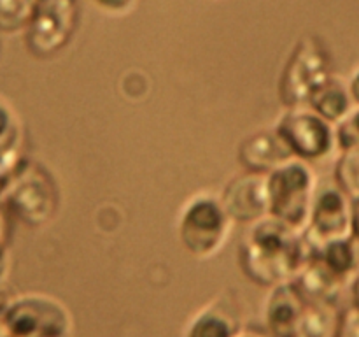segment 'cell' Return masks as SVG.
Wrapping results in <instances>:
<instances>
[{
	"label": "cell",
	"mask_w": 359,
	"mask_h": 337,
	"mask_svg": "<svg viewBox=\"0 0 359 337\" xmlns=\"http://www.w3.org/2000/svg\"><path fill=\"white\" fill-rule=\"evenodd\" d=\"M311 249L304 232L273 216L249 225L242 235L238 263L245 276L263 286L293 281L309 260Z\"/></svg>",
	"instance_id": "obj_1"
},
{
	"label": "cell",
	"mask_w": 359,
	"mask_h": 337,
	"mask_svg": "<svg viewBox=\"0 0 359 337\" xmlns=\"http://www.w3.org/2000/svg\"><path fill=\"white\" fill-rule=\"evenodd\" d=\"M318 174L309 161L291 158L266 174L270 216L305 232L318 190Z\"/></svg>",
	"instance_id": "obj_2"
},
{
	"label": "cell",
	"mask_w": 359,
	"mask_h": 337,
	"mask_svg": "<svg viewBox=\"0 0 359 337\" xmlns=\"http://www.w3.org/2000/svg\"><path fill=\"white\" fill-rule=\"evenodd\" d=\"M233 221L219 195L200 192L189 197L177 216V237L182 248L200 260L217 255L230 237Z\"/></svg>",
	"instance_id": "obj_3"
},
{
	"label": "cell",
	"mask_w": 359,
	"mask_h": 337,
	"mask_svg": "<svg viewBox=\"0 0 359 337\" xmlns=\"http://www.w3.org/2000/svg\"><path fill=\"white\" fill-rule=\"evenodd\" d=\"M332 60L323 41L309 34L291 51L279 79V97L286 109L305 107L318 88L332 76Z\"/></svg>",
	"instance_id": "obj_4"
},
{
	"label": "cell",
	"mask_w": 359,
	"mask_h": 337,
	"mask_svg": "<svg viewBox=\"0 0 359 337\" xmlns=\"http://www.w3.org/2000/svg\"><path fill=\"white\" fill-rule=\"evenodd\" d=\"M293 158L305 161H321L339 154L335 125L312 107H291L280 114L273 126Z\"/></svg>",
	"instance_id": "obj_5"
},
{
	"label": "cell",
	"mask_w": 359,
	"mask_h": 337,
	"mask_svg": "<svg viewBox=\"0 0 359 337\" xmlns=\"http://www.w3.org/2000/svg\"><path fill=\"white\" fill-rule=\"evenodd\" d=\"M13 336L23 337H70L72 315L55 297L27 295L18 298L7 312Z\"/></svg>",
	"instance_id": "obj_6"
},
{
	"label": "cell",
	"mask_w": 359,
	"mask_h": 337,
	"mask_svg": "<svg viewBox=\"0 0 359 337\" xmlns=\"http://www.w3.org/2000/svg\"><path fill=\"white\" fill-rule=\"evenodd\" d=\"M353 199L335 181L319 183L304 235L309 249L351 235Z\"/></svg>",
	"instance_id": "obj_7"
},
{
	"label": "cell",
	"mask_w": 359,
	"mask_h": 337,
	"mask_svg": "<svg viewBox=\"0 0 359 337\" xmlns=\"http://www.w3.org/2000/svg\"><path fill=\"white\" fill-rule=\"evenodd\" d=\"M77 27L76 0H39L28 25V46L39 56L60 51Z\"/></svg>",
	"instance_id": "obj_8"
},
{
	"label": "cell",
	"mask_w": 359,
	"mask_h": 337,
	"mask_svg": "<svg viewBox=\"0 0 359 337\" xmlns=\"http://www.w3.org/2000/svg\"><path fill=\"white\" fill-rule=\"evenodd\" d=\"M228 216L233 223L252 225L269 216V190L266 174L244 172L228 181L219 195Z\"/></svg>",
	"instance_id": "obj_9"
},
{
	"label": "cell",
	"mask_w": 359,
	"mask_h": 337,
	"mask_svg": "<svg viewBox=\"0 0 359 337\" xmlns=\"http://www.w3.org/2000/svg\"><path fill=\"white\" fill-rule=\"evenodd\" d=\"M13 206L18 216L30 225H42L55 214L58 193L53 179L44 171H28L13 192Z\"/></svg>",
	"instance_id": "obj_10"
},
{
	"label": "cell",
	"mask_w": 359,
	"mask_h": 337,
	"mask_svg": "<svg viewBox=\"0 0 359 337\" xmlns=\"http://www.w3.org/2000/svg\"><path fill=\"white\" fill-rule=\"evenodd\" d=\"M307 298L294 281L272 286L265 300V326L272 337H293Z\"/></svg>",
	"instance_id": "obj_11"
},
{
	"label": "cell",
	"mask_w": 359,
	"mask_h": 337,
	"mask_svg": "<svg viewBox=\"0 0 359 337\" xmlns=\"http://www.w3.org/2000/svg\"><path fill=\"white\" fill-rule=\"evenodd\" d=\"M291 158L293 154L273 128L258 130L238 146V161L251 172L269 174Z\"/></svg>",
	"instance_id": "obj_12"
},
{
	"label": "cell",
	"mask_w": 359,
	"mask_h": 337,
	"mask_svg": "<svg viewBox=\"0 0 359 337\" xmlns=\"http://www.w3.org/2000/svg\"><path fill=\"white\" fill-rule=\"evenodd\" d=\"M242 326L223 300H214L189 319L184 337H237Z\"/></svg>",
	"instance_id": "obj_13"
},
{
	"label": "cell",
	"mask_w": 359,
	"mask_h": 337,
	"mask_svg": "<svg viewBox=\"0 0 359 337\" xmlns=\"http://www.w3.org/2000/svg\"><path fill=\"white\" fill-rule=\"evenodd\" d=\"M309 107L314 109L318 114H321L323 118L328 119L333 125H339V123L356 107V104H354L353 95H351L347 79L332 74V76L318 88L314 97L311 98Z\"/></svg>",
	"instance_id": "obj_14"
},
{
	"label": "cell",
	"mask_w": 359,
	"mask_h": 337,
	"mask_svg": "<svg viewBox=\"0 0 359 337\" xmlns=\"http://www.w3.org/2000/svg\"><path fill=\"white\" fill-rule=\"evenodd\" d=\"M311 253L319 256L344 283L351 286L359 272V242L353 235L326 242V244L311 249Z\"/></svg>",
	"instance_id": "obj_15"
},
{
	"label": "cell",
	"mask_w": 359,
	"mask_h": 337,
	"mask_svg": "<svg viewBox=\"0 0 359 337\" xmlns=\"http://www.w3.org/2000/svg\"><path fill=\"white\" fill-rule=\"evenodd\" d=\"M340 312L335 302H307L293 337H337Z\"/></svg>",
	"instance_id": "obj_16"
},
{
	"label": "cell",
	"mask_w": 359,
	"mask_h": 337,
	"mask_svg": "<svg viewBox=\"0 0 359 337\" xmlns=\"http://www.w3.org/2000/svg\"><path fill=\"white\" fill-rule=\"evenodd\" d=\"M333 181L351 197H359V150L340 151L335 161Z\"/></svg>",
	"instance_id": "obj_17"
},
{
	"label": "cell",
	"mask_w": 359,
	"mask_h": 337,
	"mask_svg": "<svg viewBox=\"0 0 359 337\" xmlns=\"http://www.w3.org/2000/svg\"><path fill=\"white\" fill-rule=\"evenodd\" d=\"M39 0H0V28L7 32L28 27Z\"/></svg>",
	"instance_id": "obj_18"
},
{
	"label": "cell",
	"mask_w": 359,
	"mask_h": 337,
	"mask_svg": "<svg viewBox=\"0 0 359 337\" xmlns=\"http://www.w3.org/2000/svg\"><path fill=\"white\" fill-rule=\"evenodd\" d=\"M335 132L339 153L347 150H359V105H356L339 125H335Z\"/></svg>",
	"instance_id": "obj_19"
},
{
	"label": "cell",
	"mask_w": 359,
	"mask_h": 337,
	"mask_svg": "<svg viewBox=\"0 0 359 337\" xmlns=\"http://www.w3.org/2000/svg\"><path fill=\"white\" fill-rule=\"evenodd\" d=\"M337 337H359V308L351 305L340 312V323Z\"/></svg>",
	"instance_id": "obj_20"
},
{
	"label": "cell",
	"mask_w": 359,
	"mask_h": 337,
	"mask_svg": "<svg viewBox=\"0 0 359 337\" xmlns=\"http://www.w3.org/2000/svg\"><path fill=\"white\" fill-rule=\"evenodd\" d=\"M139 0H91L95 7L102 11V13L109 14V16H126L135 9Z\"/></svg>",
	"instance_id": "obj_21"
},
{
	"label": "cell",
	"mask_w": 359,
	"mask_h": 337,
	"mask_svg": "<svg viewBox=\"0 0 359 337\" xmlns=\"http://www.w3.org/2000/svg\"><path fill=\"white\" fill-rule=\"evenodd\" d=\"M351 235L359 242V197L353 199V216H351Z\"/></svg>",
	"instance_id": "obj_22"
},
{
	"label": "cell",
	"mask_w": 359,
	"mask_h": 337,
	"mask_svg": "<svg viewBox=\"0 0 359 337\" xmlns=\"http://www.w3.org/2000/svg\"><path fill=\"white\" fill-rule=\"evenodd\" d=\"M347 83H349V90L351 95H353V100L354 104L359 105V67L353 70L349 77H347Z\"/></svg>",
	"instance_id": "obj_23"
},
{
	"label": "cell",
	"mask_w": 359,
	"mask_h": 337,
	"mask_svg": "<svg viewBox=\"0 0 359 337\" xmlns=\"http://www.w3.org/2000/svg\"><path fill=\"white\" fill-rule=\"evenodd\" d=\"M237 337H272L269 330L256 329V326H242L241 332L237 333Z\"/></svg>",
	"instance_id": "obj_24"
},
{
	"label": "cell",
	"mask_w": 359,
	"mask_h": 337,
	"mask_svg": "<svg viewBox=\"0 0 359 337\" xmlns=\"http://www.w3.org/2000/svg\"><path fill=\"white\" fill-rule=\"evenodd\" d=\"M351 293H353V304L359 308V272L353 279V283H351Z\"/></svg>",
	"instance_id": "obj_25"
},
{
	"label": "cell",
	"mask_w": 359,
	"mask_h": 337,
	"mask_svg": "<svg viewBox=\"0 0 359 337\" xmlns=\"http://www.w3.org/2000/svg\"><path fill=\"white\" fill-rule=\"evenodd\" d=\"M14 337H23V336H14Z\"/></svg>",
	"instance_id": "obj_26"
}]
</instances>
